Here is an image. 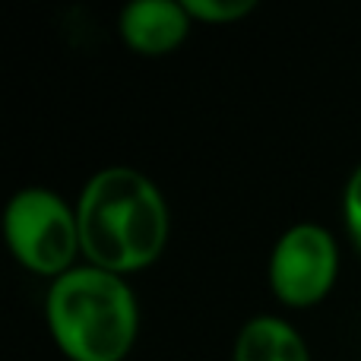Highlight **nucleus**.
<instances>
[{
    "label": "nucleus",
    "mask_w": 361,
    "mask_h": 361,
    "mask_svg": "<svg viewBox=\"0 0 361 361\" xmlns=\"http://www.w3.org/2000/svg\"><path fill=\"white\" fill-rule=\"evenodd\" d=\"M4 238L13 260L35 276H51V282L70 273L80 247L76 209L63 197L44 187H25L13 193L4 209Z\"/></svg>",
    "instance_id": "7ed1b4c3"
},
{
    "label": "nucleus",
    "mask_w": 361,
    "mask_h": 361,
    "mask_svg": "<svg viewBox=\"0 0 361 361\" xmlns=\"http://www.w3.org/2000/svg\"><path fill=\"white\" fill-rule=\"evenodd\" d=\"M235 361H311V352L292 324L263 314L241 326L235 339Z\"/></svg>",
    "instance_id": "423d86ee"
},
{
    "label": "nucleus",
    "mask_w": 361,
    "mask_h": 361,
    "mask_svg": "<svg viewBox=\"0 0 361 361\" xmlns=\"http://www.w3.org/2000/svg\"><path fill=\"white\" fill-rule=\"evenodd\" d=\"M343 216H345V228H349L352 241L358 244L361 250V165L352 171L349 184H345L343 193Z\"/></svg>",
    "instance_id": "6e6552de"
},
{
    "label": "nucleus",
    "mask_w": 361,
    "mask_h": 361,
    "mask_svg": "<svg viewBox=\"0 0 361 361\" xmlns=\"http://www.w3.org/2000/svg\"><path fill=\"white\" fill-rule=\"evenodd\" d=\"M184 10L193 23L228 25L257 10L254 0H184Z\"/></svg>",
    "instance_id": "0eeeda50"
},
{
    "label": "nucleus",
    "mask_w": 361,
    "mask_h": 361,
    "mask_svg": "<svg viewBox=\"0 0 361 361\" xmlns=\"http://www.w3.org/2000/svg\"><path fill=\"white\" fill-rule=\"evenodd\" d=\"M44 320L70 361H124L140 330L137 298L127 279L89 263L51 282Z\"/></svg>",
    "instance_id": "f03ea898"
},
{
    "label": "nucleus",
    "mask_w": 361,
    "mask_h": 361,
    "mask_svg": "<svg viewBox=\"0 0 361 361\" xmlns=\"http://www.w3.org/2000/svg\"><path fill=\"white\" fill-rule=\"evenodd\" d=\"M190 23L193 19L178 0H133L121 10L118 32L137 54L162 57L184 44Z\"/></svg>",
    "instance_id": "39448f33"
},
{
    "label": "nucleus",
    "mask_w": 361,
    "mask_h": 361,
    "mask_svg": "<svg viewBox=\"0 0 361 361\" xmlns=\"http://www.w3.org/2000/svg\"><path fill=\"white\" fill-rule=\"evenodd\" d=\"M80 247L89 267L114 276L140 273L169 244V206L152 178L114 165L89 178L76 203Z\"/></svg>",
    "instance_id": "f257e3e1"
},
{
    "label": "nucleus",
    "mask_w": 361,
    "mask_h": 361,
    "mask_svg": "<svg viewBox=\"0 0 361 361\" xmlns=\"http://www.w3.org/2000/svg\"><path fill=\"white\" fill-rule=\"evenodd\" d=\"M339 250L317 222H298L282 231L269 254V288L286 307H314L333 292Z\"/></svg>",
    "instance_id": "20e7f679"
}]
</instances>
